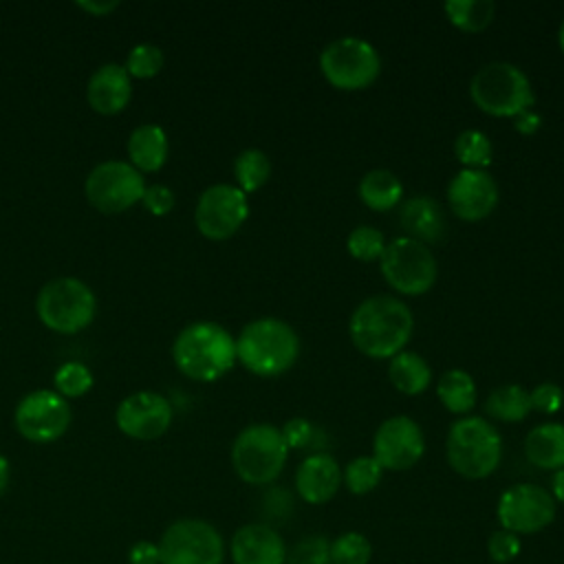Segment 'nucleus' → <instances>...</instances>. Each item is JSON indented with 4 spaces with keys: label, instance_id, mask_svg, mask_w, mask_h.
Returning <instances> with one entry per match:
<instances>
[{
    "label": "nucleus",
    "instance_id": "nucleus-1",
    "mask_svg": "<svg viewBox=\"0 0 564 564\" xmlns=\"http://www.w3.org/2000/svg\"><path fill=\"white\" fill-rule=\"evenodd\" d=\"M414 330V315L394 295H370L359 302L348 319L352 346L370 359H392L405 350Z\"/></svg>",
    "mask_w": 564,
    "mask_h": 564
},
{
    "label": "nucleus",
    "instance_id": "nucleus-2",
    "mask_svg": "<svg viewBox=\"0 0 564 564\" xmlns=\"http://www.w3.org/2000/svg\"><path fill=\"white\" fill-rule=\"evenodd\" d=\"M172 357L185 377L194 381H216L238 361L236 339L216 322H194L176 335Z\"/></svg>",
    "mask_w": 564,
    "mask_h": 564
},
{
    "label": "nucleus",
    "instance_id": "nucleus-3",
    "mask_svg": "<svg viewBox=\"0 0 564 564\" xmlns=\"http://www.w3.org/2000/svg\"><path fill=\"white\" fill-rule=\"evenodd\" d=\"M300 357V337L280 317L249 322L236 339V359L258 377H278L293 368Z\"/></svg>",
    "mask_w": 564,
    "mask_h": 564
},
{
    "label": "nucleus",
    "instance_id": "nucleus-4",
    "mask_svg": "<svg viewBox=\"0 0 564 564\" xmlns=\"http://www.w3.org/2000/svg\"><path fill=\"white\" fill-rule=\"evenodd\" d=\"M445 456L458 476L467 480L487 478L502 458L500 432L482 416H460L447 432Z\"/></svg>",
    "mask_w": 564,
    "mask_h": 564
},
{
    "label": "nucleus",
    "instance_id": "nucleus-5",
    "mask_svg": "<svg viewBox=\"0 0 564 564\" xmlns=\"http://www.w3.org/2000/svg\"><path fill=\"white\" fill-rule=\"evenodd\" d=\"M469 97L478 110L509 119L531 110L535 101L529 77L511 62H489L480 66L469 82Z\"/></svg>",
    "mask_w": 564,
    "mask_h": 564
},
{
    "label": "nucleus",
    "instance_id": "nucleus-6",
    "mask_svg": "<svg viewBox=\"0 0 564 564\" xmlns=\"http://www.w3.org/2000/svg\"><path fill=\"white\" fill-rule=\"evenodd\" d=\"M289 447L280 427L271 423H251L238 432L231 445V465L247 485L273 482L286 465Z\"/></svg>",
    "mask_w": 564,
    "mask_h": 564
},
{
    "label": "nucleus",
    "instance_id": "nucleus-7",
    "mask_svg": "<svg viewBox=\"0 0 564 564\" xmlns=\"http://www.w3.org/2000/svg\"><path fill=\"white\" fill-rule=\"evenodd\" d=\"M37 317L55 333L73 335L95 317V293L79 278H55L46 282L35 300Z\"/></svg>",
    "mask_w": 564,
    "mask_h": 564
},
{
    "label": "nucleus",
    "instance_id": "nucleus-8",
    "mask_svg": "<svg viewBox=\"0 0 564 564\" xmlns=\"http://www.w3.org/2000/svg\"><path fill=\"white\" fill-rule=\"evenodd\" d=\"M319 70L337 90H364L377 82L381 73V57L370 42L344 35L322 48Z\"/></svg>",
    "mask_w": 564,
    "mask_h": 564
},
{
    "label": "nucleus",
    "instance_id": "nucleus-9",
    "mask_svg": "<svg viewBox=\"0 0 564 564\" xmlns=\"http://www.w3.org/2000/svg\"><path fill=\"white\" fill-rule=\"evenodd\" d=\"M379 269L390 289L401 295H423L436 282V258L432 249L414 238L399 236L386 242Z\"/></svg>",
    "mask_w": 564,
    "mask_h": 564
},
{
    "label": "nucleus",
    "instance_id": "nucleus-10",
    "mask_svg": "<svg viewBox=\"0 0 564 564\" xmlns=\"http://www.w3.org/2000/svg\"><path fill=\"white\" fill-rule=\"evenodd\" d=\"M161 564H223L225 540L203 518H181L167 524L159 540Z\"/></svg>",
    "mask_w": 564,
    "mask_h": 564
},
{
    "label": "nucleus",
    "instance_id": "nucleus-11",
    "mask_svg": "<svg viewBox=\"0 0 564 564\" xmlns=\"http://www.w3.org/2000/svg\"><path fill=\"white\" fill-rule=\"evenodd\" d=\"M557 513V502L551 491L533 482H518L505 489L496 505L500 529L516 535L538 533L546 529Z\"/></svg>",
    "mask_w": 564,
    "mask_h": 564
},
{
    "label": "nucleus",
    "instance_id": "nucleus-12",
    "mask_svg": "<svg viewBox=\"0 0 564 564\" xmlns=\"http://www.w3.org/2000/svg\"><path fill=\"white\" fill-rule=\"evenodd\" d=\"M86 198L104 214H119L143 198L141 172L123 161H104L90 170L84 183Z\"/></svg>",
    "mask_w": 564,
    "mask_h": 564
},
{
    "label": "nucleus",
    "instance_id": "nucleus-13",
    "mask_svg": "<svg viewBox=\"0 0 564 564\" xmlns=\"http://www.w3.org/2000/svg\"><path fill=\"white\" fill-rule=\"evenodd\" d=\"M249 216L247 194L238 185H209L196 203L194 223L209 240H225L234 236Z\"/></svg>",
    "mask_w": 564,
    "mask_h": 564
},
{
    "label": "nucleus",
    "instance_id": "nucleus-14",
    "mask_svg": "<svg viewBox=\"0 0 564 564\" xmlns=\"http://www.w3.org/2000/svg\"><path fill=\"white\" fill-rule=\"evenodd\" d=\"M425 452V436L419 423L405 414L386 419L372 438V458L383 471H405L414 467Z\"/></svg>",
    "mask_w": 564,
    "mask_h": 564
},
{
    "label": "nucleus",
    "instance_id": "nucleus-15",
    "mask_svg": "<svg viewBox=\"0 0 564 564\" xmlns=\"http://www.w3.org/2000/svg\"><path fill=\"white\" fill-rule=\"evenodd\" d=\"M13 421L26 441L51 443L68 430L70 408L55 390H35L18 403Z\"/></svg>",
    "mask_w": 564,
    "mask_h": 564
},
{
    "label": "nucleus",
    "instance_id": "nucleus-16",
    "mask_svg": "<svg viewBox=\"0 0 564 564\" xmlns=\"http://www.w3.org/2000/svg\"><path fill=\"white\" fill-rule=\"evenodd\" d=\"M447 203L456 218L478 223L498 205V185L487 170L460 167L447 183Z\"/></svg>",
    "mask_w": 564,
    "mask_h": 564
},
{
    "label": "nucleus",
    "instance_id": "nucleus-17",
    "mask_svg": "<svg viewBox=\"0 0 564 564\" xmlns=\"http://www.w3.org/2000/svg\"><path fill=\"white\" fill-rule=\"evenodd\" d=\"M115 421L126 436L152 441L167 432L172 423V405L159 392H134L119 403Z\"/></svg>",
    "mask_w": 564,
    "mask_h": 564
},
{
    "label": "nucleus",
    "instance_id": "nucleus-18",
    "mask_svg": "<svg viewBox=\"0 0 564 564\" xmlns=\"http://www.w3.org/2000/svg\"><path fill=\"white\" fill-rule=\"evenodd\" d=\"M286 553L282 535L264 522L242 524L229 542L234 564H286Z\"/></svg>",
    "mask_w": 564,
    "mask_h": 564
},
{
    "label": "nucleus",
    "instance_id": "nucleus-19",
    "mask_svg": "<svg viewBox=\"0 0 564 564\" xmlns=\"http://www.w3.org/2000/svg\"><path fill=\"white\" fill-rule=\"evenodd\" d=\"M341 487V467L326 454L306 456L295 469V491L308 505H324L335 498Z\"/></svg>",
    "mask_w": 564,
    "mask_h": 564
},
{
    "label": "nucleus",
    "instance_id": "nucleus-20",
    "mask_svg": "<svg viewBox=\"0 0 564 564\" xmlns=\"http://www.w3.org/2000/svg\"><path fill=\"white\" fill-rule=\"evenodd\" d=\"M132 84L126 66L108 62L99 66L86 86V99L93 110L101 115H115L123 110L130 101Z\"/></svg>",
    "mask_w": 564,
    "mask_h": 564
},
{
    "label": "nucleus",
    "instance_id": "nucleus-21",
    "mask_svg": "<svg viewBox=\"0 0 564 564\" xmlns=\"http://www.w3.org/2000/svg\"><path fill=\"white\" fill-rule=\"evenodd\" d=\"M399 225L403 227L408 238H414L430 247L438 242L445 234V214L438 200H434L432 196L419 194L401 203Z\"/></svg>",
    "mask_w": 564,
    "mask_h": 564
},
{
    "label": "nucleus",
    "instance_id": "nucleus-22",
    "mask_svg": "<svg viewBox=\"0 0 564 564\" xmlns=\"http://www.w3.org/2000/svg\"><path fill=\"white\" fill-rule=\"evenodd\" d=\"M524 456L531 465L549 471L564 467V423L535 425L524 438Z\"/></svg>",
    "mask_w": 564,
    "mask_h": 564
},
{
    "label": "nucleus",
    "instance_id": "nucleus-23",
    "mask_svg": "<svg viewBox=\"0 0 564 564\" xmlns=\"http://www.w3.org/2000/svg\"><path fill=\"white\" fill-rule=\"evenodd\" d=\"M128 156L141 172L159 170L167 159V134L156 123L137 126L128 139Z\"/></svg>",
    "mask_w": 564,
    "mask_h": 564
},
{
    "label": "nucleus",
    "instance_id": "nucleus-24",
    "mask_svg": "<svg viewBox=\"0 0 564 564\" xmlns=\"http://www.w3.org/2000/svg\"><path fill=\"white\" fill-rule=\"evenodd\" d=\"M390 383L408 397L423 394L432 383V368L430 364L414 350H401L390 359L388 366Z\"/></svg>",
    "mask_w": 564,
    "mask_h": 564
},
{
    "label": "nucleus",
    "instance_id": "nucleus-25",
    "mask_svg": "<svg viewBox=\"0 0 564 564\" xmlns=\"http://www.w3.org/2000/svg\"><path fill=\"white\" fill-rule=\"evenodd\" d=\"M357 194H359V200L368 209L390 212L401 203L403 185H401V181L394 172L383 170V167H375V170H370L361 176Z\"/></svg>",
    "mask_w": 564,
    "mask_h": 564
},
{
    "label": "nucleus",
    "instance_id": "nucleus-26",
    "mask_svg": "<svg viewBox=\"0 0 564 564\" xmlns=\"http://www.w3.org/2000/svg\"><path fill=\"white\" fill-rule=\"evenodd\" d=\"M436 397L452 414H467L478 399L474 377L463 368L445 370L436 381Z\"/></svg>",
    "mask_w": 564,
    "mask_h": 564
},
{
    "label": "nucleus",
    "instance_id": "nucleus-27",
    "mask_svg": "<svg viewBox=\"0 0 564 564\" xmlns=\"http://www.w3.org/2000/svg\"><path fill=\"white\" fill-rule=\"evenodd\" d=\"M485 414L494 421L518 423L531 414L529 390L518 383H505L494 388L485 399Z\"/></svg>",
    "mask_w": 564,
    "mask_h": 564
},
{
    "label": "nucleus",
    "instance_id": "nucleus-28",
    "mask_svg": "<svg viewBox=\"0 0 564 564\" xmlns=\"http://www.w3.org/2000/svg\"><path fill=\"white\" fill-rule=\"evenodd\" d=\"M443 11L458 31L476 35L494 22L496 4L491 0H447Z\"/></svg>",
    "mask_w": 564,
    "mask_h": 564
},
{
    "label": "nucleus",
    "instance_id": "nucleus-29",
    "mask_svg": "<svg viewBox=\"0 0 564 564\" xmlns=\"http://www.w3.org/2000/svg\"><path fill=\"white\" fill-rule=\"evenodd\" d=\"M234 176L245 194L258 192L271 176V159L258 148L242 150L234 161Z\"/></svg>",
    "mask_w": 564,
    "mask_h": 564
},
{
    "label": "nucleus",
    "instance_id": "nucleus-30",
    "mask_svg": "<svg viewBox=\"0 0 564 564\" xmlns=\"http://www.w3.org/2000/svg\"><path fill=\"white\" fill-rule=\"evenodd\" d=\"M454 154L463 167L487 170L494 156V145L485 132L469 128L454 139Z\"/></svg>",
    "mask_w": 564,
    "mask_h": 564
},
{
    "label": "nucleus",
    "instance_id": "nucleus-31",
    "mask_svg": "<svg viewBox=\"0 0 564 564\" xmlns=\"http://www.w3.org/2000/svg\"><path fill=\"white\" fill-rule=\"evenodd\" d=\"M383 476V467L370 456H357L352 458L344 471H341V482L346 485V489L355 496H366L372 489H377V485L381 482Z\"/></svg>",
    "mask_w": 564,
    "mask_h": 564
},
{
    "label": "nucleus",
    "instance_id": "nucleus-32",
    "mask_svg": "<svg viewBox=\"0 0 564 564\" xmlns=\"http://www.w3.org/2000/svg\"><path fill=\"white\" fill-rule=\"evenodd\" d=\"M370 557H372V544L359 531H346L330 542L333 564H368Z\"/></svg>",
    "mask_w": 564,
    "mask_h": 564
},
{
    "label": "nucleus",
    "instance_id": "nucleus-33",
    "mask_svg": "<svg viewBox=\"0 0 564 564\" xmlns=\"http://www.w3.org/2000/svg\"><path fill=\"white\" fill-rule=\"evenodd\" d=\"M346 249L359 262H375L383 256L386 238L372 225H357L346 238Z\"/></svg>",
    "mask_w": 564,
    "mask_h": 564
},
{
    "label": "nucleus",
    "instance_id": "nucleus-34",
    "mask_svg": "<svg viewBox=\"0 0 564 564\" xmlns=\"http://www.w3.org/2000/svg\"><path fill=\"white\" fill-rule=\"evenodd\" d=\"M53 383L62 397H82L93 388V375L82 361H66L57 368Z\"/></svg>",
    "mask_w": 564,
    "mask_h": 564
},
{
    "label": "nucleus",
    "instance_id": "nucleus-35",
    "mask_svg": "<svg viewBox=\"0 0 564 564\" xmlns=\"http://www.w3.org/2000/svg\"><path fill=\"white\" fill-rule=\"evenodd\" d=\"M286 564H333L330 562V542L319 533L304 535L286 553Z\"/></svg>",
    "mask_w": 564,
    "mask_h": 564
},
{
    "label": "nucleus",
    "instance_id": "nucleus-36",
    "mask_svg": "<svg viewBox=\"0 0 564 564\" xmlns=\"http://www.w3.org/2000/svg\"><path fill=\"white\" fill-rule=\"evenodd\" d=\"M161 66H163V51L150 42L132 46V51L128 53V59H126L128 75H134L141 79L154 77L161 70Z\"/></svg>",
    "mask_w": 564,
    "mask_h": 564
},
{
    "label": "nucleus",
    "instance_id": "nucleus-37",
    "mask_svg": "<svg viewBox=\"0 0 564 564\" xmlns=\"http://www.w3.org/2000/svg\"><path fill=\"white\" fill-rule=\"evenodd\" d=\"M522 551V542H520V535L511 533V531H505V529H498L489 535L487 540V555L491 557V562L496 564H509L513 562Z\"/></svg>",
    "mask_w": 564,
    "mask_h": 564
},
{
    "label": "nucleus",
    "instance_id": "nucleus-38",
    "mask_svg": "<svg viewBox=\"0 0 564 564\" xmlns=\"http://www.w3.org/2000/svg\"><path fill=\"white\" fill-rule=\"evenodd\" d=\"M529 399H531V410L542 414H555L564 403V390L553 381H544V383H538L533 390H529Z\"/></svg>",
    "mask_w": 564,
    "mask_h": 564
},
{
    "label": "nucleus",
    "instance_id": "nucleus-39",
    "mask_svg": "<svg viewBox=\"0 0 564 564\" xmlns=\"http://www.w3.org/2000/svg\"><path fill=\"white\" fill-rule=\"evenodd\" d=\"M280 432H282V438L289 449H302V447L311 445V441H313V425L308 419H302V416L289 419L280 427Z\"/></svg>",
    "mask_w": 564,
    "mask_h": 564
},
{
    "label": "nucleus",
    "instance_id": "nucleus-40",
    "mask_svg": "<svg viewBox=\"0 0 564 564\" xmlns=\"http://www.w3.org/2000/svg\"><path fill=\"white\" fill-rule=\"evenodd\" d=\"M141 200H143V205L150 209V214H154V216H165V214H170L172 207H174V203H176L174 192H172L167 185H161V183L145 187Z\"/></svg>",
    "mask_w": 564,
    "mask_h": 564
},
{
    "label": "nucleus",
    "instance_id": "nucleus-41",
    "mask_svg": "<svg viewBox=\"0 0 564 564\" xmlns=\"http://www.w3.org/2000/svg\"><path fill=\"white\" fill-rule=\"evenodd\" d=\"M128 564H161L159 542L152 540H137L128 549Z\"/></svg>",
    "mask_w": 564,
    "mask_h": 564
},
{
    "label": "nucleus",
    "instance_id": "nucleus-42",
    "mask_svg": "<svg viewBox=\"0 0 564 564\" xmlns=\"http://www.w3.org/2000/svg\"><path fill=\"white\" fill-rule=\"evenodd\" d=\"M540 126H542V117L531 108V110H524V112H520L516 119H513V128H516V132H520V134H535L538 130H540Z\"/></svg>",
    "mask_w": 564,
    "mask_h": 564
},
{
    "label": "nucleus",
    "instance_id": "nucleus-43",
    "mask_svg": "<svg viewBox=\"0 0 564 564\" xmlns=\"http://www.w3.org/2000/svg\"><path fill=\"white\" fill-rule=\"evenodd\" d=\"M77 7H82L84 11H88V13H93V15H101V13H110L112 9H117L119 2H117V0H110V2H93V0L84 2V0H79Z\"/></svg>",
    "mask_w": 564,
    "mask_h": 564
},
{
    "label": "nucleus",
    "instance_id": "nucleus-44",
    "mask_svg": "<svg viewBox=\"0 0 564 564\" xmlns=\"http://www.w3.org/2000/svg\"><path fill=\"white\" fill-rule=\"evenodd\" d=\"M551 496L555 502L564 505V467L557 469L551 478Z\"/></svg>",
    "mask_w": 564,
    "mask_h": 564
},
{
    "label": "nucleus",
    "instance_id": "nucleus-45",
    "mask_svg": "<svg viewBox=\"0 0 564 564\" xmlns=\"http://www.w3.org/2000/svg\"><path fill=\"white\" fill-rule=\"evenodd\" d=\"M9 478H11V469H9V460L0 454V496L7 491L9 487Z\"/></svg>",
    "mask_w": 564,
    "mask_h": 564
},
{
    "label": "nucleus",
    "instance_id": "nucleus-46",
    "mask_svg": "<svg viewBox=\"0 0 564 564\" xmlns=\"http://www.w3.org/2000/svg\"><path fill=\"white\" fill-rule=\"evenodd\" d=\"M557 44H560V51L564 53V20H562V24L557 29Z\"/></svg>",
    "mask_w": 564,
    "mask_h": 564
}]
</instances>
